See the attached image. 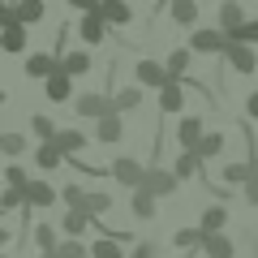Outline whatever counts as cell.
Returning a JSON list of instances; mask_svg holds the SVG:
<instances>
[{"label": "cell", "instance_id": "obj_3", "mask_svg": "<svg viewBox=\"0 0 258 258\" xmlns=\"http://www.w3.org/2000/svg\"><path fill=\"white\" fill-rule=\"evenodd\" d=\"M176 181H181V176H176L172 168L151 164V168H147V181H142V189H147V194H155V198H168V194L176 189Z\"/></svg>", "mask_w": 258, "mask_h": 258}, {"label": "cell", "instance_id": "obj_7", "mask_svg": "<svg viewBox=\"0 0 258 258\" xmlns=\"http://www.w3.org/2000/svg\"><path fill=\"white\" fill-rule=\"evenodd\" d=\"M52 74H60V56L56 52H35V56H26V78H52Z\"/></svg>", "mask_w": 258, "mask_h": 258}, {"label": "cell", "instance_id": "obj_26", "mask_svg": "<svg viewBox=\"0 0 258 258\" xmlns=\"http://www.w3.org/2000/svg\"><path fill=\"white\" fill-rule=\"evenodd\" d=\"M56 147L64 151V159H69V155H78V151L86 147V134L82 129H60V134H56Z\"/></svg>", "mask_w": 258, "mask_h": 258}, {"label": "cell", "instance_id": "obj_23", "mask_svg": "<svg viewBox=\"0 0 258 258\" xmlns=\"http://www.w3.org/2000/svg\"><path fill=\"white\" fill-rule=\"evenodd\" d=\"M91 52H64L60 56V69H64V74H69V78H82V74H91Z\"/></svg>", "mask_w": 258, "mask_h": 258}, {"label": "cell", "instance_id": "obj_2", "mask_svg": "<svg viewBox=\"0 0 258 258\" xmlns=\"http://www.w3.org/2000/svg\"><path fill=\"white\" fill-rule=\"evenodd\" d=\"M224 60H228V69L232 74H258V52H254V43H228V52H224Z\"/></svg>", "mask_w": 258, "mask_h": 258}, {"label": "cell", "instance_id": "obj_47", "mask_svg": "<svg viewBox=\"0 0 258 258\" xmlns=\"http://www.w3.org/2000/svg\"><path fill=\"white\" fill-rule=\"evenodd\" d=\"M39 258H56V254H39Z\"/></svg>", "mask_w": 258, "mask_h": 258}, {"label": "cell", "instance_id": "obj_44", "mask_svg": "<svg viewBox=\"0 0 258 258\" xmlns=\"http://www.w3.org/2000/svg\"><path fill=\"white\" fill-rule=\"evenodd\" d=\"M129 258H155V245H151V241H142V245L129 249Z\"/></svg>", "mask_w": 258, "mask_h": 258}, {"label": "cell", "instance_id": "obj_41", "mask_svg": "<svg viewBox=\"0 0 258 258\" xmlns=\"http://www.w3.org/2000/svg\"><path fill=\"white\" fill-rule=\"evenodd\" d=\"M232 43H258V18H249L245 26H241V35L232 39Z\"/></svg>", "mask_w": 258, "mask_h": 258}, {"label": "cell", "instance_id": "obj_1", "mask_svg": "<svg viewBox=\"0 0 258 258\" xmlns=\"http://www.w3.org/2000/svg\"><path fill=\"white\" fill-rule=\"evenodd\" d=\"M228 43H232V39L228 35H224V30H211V26H198V30H194V35H189V47H194V56H224V52H228Z\"/></svg>", "mask_w": 258, "mask_h": 258}, {"label": "cell", "instance_id": "obj_45", "mask_svg": "<svg viewBox=\"0 0 258 258\" xmlns=\"http://www.w3.org/2000/svg\"><path fill=\"white\" fill-rule=\"evenodd\" d=\"M245 116H249V120H258V91L245 99Z\"/></svg>", "mask_w": 258, "mask_h": 258}, {"label": "cell", "instance_id": "obj_4", "mask_svg": "<svg viewBox=\"0 0 258 258\" xmlns=\"http://www.w3.org/2000/svg\"><path fill=\"white\" fill-rule=\"evenodd\" d=\"M112 181H120V185H125V189H142V181H147V168H142L138 159L120 155L116 164H112Z\"/></svg>", "mask_w": 258, "mask_h": 258}, {"label": "cell", "instance_id": "obj_24", "mask_svg": "<svg viewBox=\"0 0 258 258\" xmlns=\"http://www.w3.org/2000/svg\"><path fill=\"white\" fill-rule=\"evenodd\" d=\"M189 60H194V47H172V52H168V74L172 78H181L185 82V74H189Z\"/></svg>", "mask_w": 258, "mask_h": 258}, {"label": "cell", "instance_id": "obj_43", "mask_svg": "<svg viewBox=\"0 0 258 258\" xmlns=\"http://www.w3.org/2000/svg\"><path fill=\"white\" fill-rule=\"evenodd\" d=\"M64 5L78 9V13H95V9H99V0H64Z\"/></svg>", "mask_w": 258, "mask_h": 258}, {"label": "cell", "instance_id": "obj_39", "mask_svg": "<svg viewBox=\"0 0 258 258\" xmlns=\"http://www.w3.org/2000/svg\"><path fill=\"white\" fill-rule=\"evenodd\" d=\"M86 211H91V215H108L112 211V198H108V194H86Z\"/></svg>", "mask_w": 258, "mask_h": 258}, {"label": "cell", "instance_id": "obj_10", "mask_svg": "<svg viewBox=\"0 0 258 258\" xmlns=\"http://www.w3.org/2000/svg\"><path fill=\"white\" fill-rule=\"evenodd\" d=\"M78 116H91V120H99V116H108L112 112V99L108 95H99V91H91V95H78Z\"/></svg>", "mask_w": 258, "mask_h": 258}, {"label": "cell", "instance_id": "obj_17", "mask_svg": "<svg viewBox=\"0 0 258 258\" xmlns=\"http://www.w3.org/2000/svg\"><path fill=\"white\" fill-rule=\"evenodd\" d=\"M203 164H207V159L198 155V151H181L176 164H172V172L181 176V181H189V176H203Z\"/></svg>", "mask_w": 258, "mask_h": 258}, {"label": "cell", "instance_id": "obj_12", "mask_svg": "<svg viewBox=\"0 0 258 258\" xmlns=\"http://www.w3.org/2000/svg\"><path fill=\"white\" fill-rule=\"evenodd\" d=\"M99 13L103 22H108V26H129V22H134V9H129L125 0H99Z\"/></svg>", "mask_w": 258, "mask_h": 258}, {"label": "cell", "instance_id": "obj_5", "mask_svg": "<svg viewBox=\"0 0 258 258\" xmlns=\"http://www.w3.org/2000/svg\"><path fill=\"white\" fill-rule=\"evenodd\" d=\"M134 78H138V86H155V91H164V86L172 82L168 64H159V60H138L134 64Z\"/></svg>", "mask_w": 258, "mask_h": 258}, {"label": "cell", "instance_id": "obj_20", "mask_svg": "<svg viewBox=\"0 0 258 258\" xmlns=\"http://www.w3.org/2000/svg\"><path fill=\"white\" fill-rule=\"evenodd\" d=\"M56 198H60V194H56L47 181H30V185H26V203H30V211H35V207H52Z\"/></svg>", "mask_w": 258, "mask_h": 258}, {"label": "cell", "instance_id": "obj_18", "mask_svg": "<svg viewBox=\"0 0 258 258\" xmlns=\"http://www.w3.org/2000/svg\"><path fill=\"white\" fill-rule=\"evenodd\" d=\"M0 47H5V52H26V26H22V22H13V26H0Z\"/></svg>", "mask_w": 258, "mask_h": 258}, {"label": "cell", "instance_id": "obj_22", "mask_svg": "<svg viewBox=\"0 0 258 258\" xmlns=\"http://www.w3.org/2000/svg\"><path fill=\"white\" fill-rule=\"evenodd\" d=\"M168 13H172L176 26H194L198 22V0H168Z\"/></svg>", "mask_w": 258, "mask_h": 258}, {"label": "cell", "instance_id": "obj_40", "mask_svg": "<svg viewBox=\"0 0 258 258\" xmlns=\"http://www.w3.org/2000/svg\"><path fill=\"white\" fill-rule=\"evenodd\" d=\"M5 185H13V189H26V185H30V176L22 172L18 164H9V168H5Z\"/></svg>", "mask_w": 258, "mask_h": 258}, {"label": "cell", "instance_id": "obj_27", "mask_svg": "<svg viewBox=\"0 0 258 258\" xmlns=\"http://www.w3.org/2000/svg\"><path fill=\"white\" fill-rule=\"evenodd\" d=\"M112 108H116V112L142 108V86H125V91H116V95H112Z\"/></svg>", "mask_w": 258, "mask_h": 258}, {"label": "cell", "instance_id": "obj_37", "mask_svg": "<svg viewBox=\"0 0 258 258\" xmlns=\"http://www.w3.org/2000/svg\"><path fill=\"white\" fill-rule=\"evenodd\" d=\"M60 203H64V207H86V189H82V185H74V181H69V185L60 189Z\"/></svg>", "mask_w": 258, "mask_h": 258}, {"label": "cell", "instance_id": "obj_28", "mask_svg": "<svg viewBox=\"0 0 258 258\" xmlns=\"http://www.w3.org/2000/svg\"><path fill=\"white\" fill-rule=\"evenodd\" d=\"M254 172H258V168H254V159H245V164H228V168H224V181H228V185H237V189H245V181H249Z\"/></svg>", "mask_w": 258, "mask_h": 258}, {"label": "cell", "instance_id": "obj_34", "mask_svg": "<svg viewBox=\"0 0 258 258\" xmlns=\"http://www.w3.org/2000/svg\"><path fill=\"white\" fill-rule=\"evenodd\" d=\"M56 258H91V245H82L78 237H69V241L56 245Z\"/></svg>", "mask_w": 258, "mask_h": 258}, {"label": "cell", "instance_id": "obj_33", "mask_svg": "<svg viewBox=\"0 0 258 258\" xmlns=\"http://www.w3.org/2000/svg\"><path fill=\"white\" fill-rule=\"evenodd\" d=\"M0 151H5L9 159H18V155H26V151H30V142L22 138V134H0Z\"/></svg>", "mask_w": 258, "mask_h": 258}, {"label": "cell", "instance_id": "obj_29", "mask_svg": "<svg viewBox=\"0 0 258 258\" xmlns=\"http://www.w3.org/2000/svg\"><path fill=\"white\" fill-rule=\"evenodd\" d=\"M129 211L138 215V220H155V194L134 189V203H129Z\"/></svg>", "mask_w": 258, "mask_h": 258}, {"label": "cell", "instance_id": "obj_11", "mask_svg": "<svg viewBox=\"0 0 258 258\" xmlns=\"http://www.w3.org/2000/svg\"><path fill=\"white\" fill-rule=\"evenodd\" d=\"M207 138V129L198 116H185L181 125H176V142H181V151H198V142Z\"/></svg>", "mask_w": 258, "mask_h": 258}, {"label": "cell", "instance_id": "obj_8", "mask_svg": "<svg viewBox=\"0 0 258 258\" xmlns=\"http://www.w3.org/2000/svg\"><path fill=\"white\" fill-rule=\"evenodd\" d=\"M120 134H125V120H120V112H116V108H112L108 116H99V120H95V138H99L103 147L120 142Z\"/></svg>", "mask_w": 258, "mask_h": 258}, {"label": "cell", "instance_id": "obj_42", "mask_svg": "<svg viewBox=\"0 0 258 258\" xmlns=\"http://www.w3.org/2000/svg\"><path fill=\"white\" fill-rule=\"evenodd\" d=\"M241 194H245V203H249V207L258 211V172H254V176L245 181V189H241Z\"/></svg>", "mask_w": 258, "mask_h": 258}, {"label": "cell", "instance_id": "obj_25", "mask_svg": "<svg viewBox=\"0 0 258 258\" xmlns=\"http://www.w3.org/2000/svg\"><path fill=\"white\" fill-rule=\"evenodd\" d=\"M203 254L207 258H232V254H237V245H232L224 232H211V237L203 241Z\"/></svg>", "mask_w": 258, "mask_h": 258}, {"label": "cell", "instance_id": "obj_32", "mask_svg": "<svg viewBox=\"0 0 258 258\" xmlns=\"http://www.w3.org/2000/svg\"><path fill=\"white\" fill-rule=\"evenodd\" d=\"M35 245H39V254H56L60 237H56V228H52V224H39V228H35Z\"/></svg>", "mask_w": 258, "mask_h": 258}, {"label": "cell", "instance_id": "obj_16", "mask_svg": "<svg viewBox=\"0 0 258 258\" xmlns=\"http://www.w3.org/2000/svg\"><path fill=\"white\" fill-rule=\"evenodd\" d=\"M47 5L43 0H13V18L22 22V26H35V22H43Z\"/></svg>", "mask_w": 258, "mask_h": 258}, {"label": "cell", "instance_id": "obj_38", "mask_svg": "<svg viewBox=\"0 0 258 258\" xmlns=\"http://www.w3.org/2000/svg\"><path fill=\"white\" fill-rule=\"evenodd\" d=\"M203 241H207L203 228H181V232H176V245H181V249H194V245H203Z\"/></svg>", "mask_w": 258, "mask_h": 258}, {"label": "cell", "instance_id": "obj_15", "mask_svg": "<svg viewBox=\"0 0 258 258\" xmlns=\"http://www.w3.org/2000/svg\"><path fill=\"white\" fill-rule=\"evenodd\" d=\"M181 108H185V82L172 78V82L159 91V112H181Z\"/></svg>", "mask_w": 258, "mask_h": 258}, {"label": "cell", "instance_id": "obj_19", "mask_svg": "<svg viewBox=\"0 0 258 258\" xmlns=\"http://www.w3.org/2000/svg\"><path fill=\"white\" fill-rule=\"evenodd\" d=\"M120 245H125V232H116V237H99L91 245V258H129Z\"/></svg>", "mask_w": 258, "mask_h": 258}, {"label": "cell", "instance_id": "obj_30", "mask_svg": "<svg viewBox=\"0 0 258 258\" xmlns=\"http://www.w3.org/2000/svg\"><path fill=\"white\" fill-rule=\"evenodd\" d=\"M30 134H35L39 142H56V134H60V129L52 125V116H43V112H35V116H30Z\"/></svg>", "mask_w": 258, "mask_h": 258}, {"label": "cell", "instance_id": "obj_6", "mask_svg": "<svg viewBox=\"0 0 258 258\" xmlns=\"http://www.w3.org/2000/svg\"><path fill=\"white\" fill-rule=\"evenodd\" d=\"M245 22H249V18H245V9H241V0H224V5H220V30H224L228 39H237Z\"/></svg>", "mask_w": 258, "mask_h": 258}, {"label": "cell", "instance_id": "obj_35", "mask_svg": "<svg viewBox=\"0 0 258 258\" xmlns=\"http://www.w3.org/2000/svg\"><path fill=\"white\" fill-rule=\"evenodd\" d=\"M0 207H5V211H22V207H30V203H26V189H13V185H5V194H0Z\"/></svg>", "mask_w": 258, "mask_h": 258}, {"label": "cell", "instance_id": "obj_21", "mask_svg": "<svg viewBox=\"0 0 258 258\" xmlns=\"http://www.w3.org/2000/svg\"><path fill=\"white\" fill-rule=\"evenodd\" d=\"M35 164L43 168V172H52V168L64 164V151L56 147V142H39V147H35Z\"/></svg>", "mask_w": 258, "mask_h": 258}, {"label": "cell", "instance_id": "obj_31", "mask_svg": "<svg viewBox=\"0 0 258 258\" xmlns=\"http://www.w3.org/2000/svg\"><path fill=\"white\" fill-rule=\"evenodd\" d=\"M224 224H228V211H224V207H207V211H203V224H198V228L211 237V232H224Z\"/></svg>", "mask_w": 258, "mask_h": 258}, {"label": "cell", "instance_id": "obj_13", "mask_svg": "<svg viewBox=\"0 0 258 258\" xmlns=\"http://www.w3.org/2000/svg\"><path fill=\"white\" fill-rule=\"evenodd\" d=\"M43 95H47L52 103H69V95H74V78L64 74V69H60V74H52V78L43 82Z\"/></svg>", "mask_w": 258, "mask_h": 258}, {"label": "cell", "instance_id": "obj_46", "mask_svg": "<svg viewBox=\"0 0 258 258\" xmlns=\"http://www.w3.org/2000/svg\"><path fill=\"white\" fill-rule=\"evenodd\" d=\"M249 159H254V168H258V151H254V155H249Z\"/></svg>", "mask_w": 258, "mask_h": 258}, {"label": "cell", "instance_id": "obj_14", "mask_svg": "<svg viewBox=\"0 0 258 258\" xmlns=\"http://www.w3.org/2000/svg\"><path fill=\"white\" fill-rule=\"evenodd\" d=\"M78 35H82V43H103V35H108V22H103L99 13H82V22H78Z\"/></svg>", "mask_w": 258, "mask_h": 258}, {"label": "cell", "instance_id": "obj_36", "mask_svg": "<svg viewBox=\"0 0 258 258\" xmlns=\"http://www.w3.org/2000/svg\"><path fill=\"white\" fill-rule=\"evenodd\" d=\"M220 151H224V134H215V129H211V134L198 142V155H203V159H215Z\"/></svg>", "mask_w": 258, "mask_h": 258}, {"label": "cell", "instance_id": "obj_9", "mask_svg": "<svg viewBox=\"0 0 258 258\" xmlns=\"http://www.w3.org/2000/svg\"><path fill=\"white\" fill-rule=\"evenodd\" d=\"M91 224H95V215L86 211V207H69V211L60 215V232H64V237H82Z\"/></svg>", "mask_w": 258, "mask_h": 258}]
</instances>
